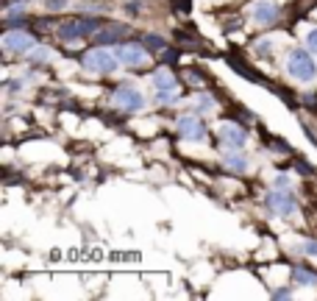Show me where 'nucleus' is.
I'll list each match as a JSON object with an SVG mask.
<instances>
[{
	"instance_id": "bb28decb",
	"label": "nucleus",
	"mask_w": 317,
	"mask_h": 301,
	"mask_svg": "<svg viewBox=\"0 0 317 301\" xmlns=\"http://www.w3.org/2000/svg\"><path fill=\"white\" fill-rule=\"evenodd\" d=\"M275 299H289V290H275Z\"/></svg>"
},
{
	"instance_id": "6e6552de",
	"label": "nucleus",
	"mask_w": 317,
	"mask_h": 301,
	"mask_svg": "<svg viewBox=\"0 0 317 301\" xmlns=\"http://www.w3.org/2000/svg\"><path fill=\"white\" fill-rule=\"evenodd\" d=\"M220 142L226 148L240 151V148H245V142H248V131L242 126H237V123H223V126H220Z\"/></svg>"
},
{
	"instance_id": "423d86ee",
	"label": "nucleus",
	"mask_w": 317,
	"mask_h": 301,
	"mask_svg": "<svg viewBox=\"0 0 317 301\" xmlns=\"http://www.w3.org/2000/svg\"><path fill=\"white\" fill-rule=\"evenodd\" d=\"M176 128H178V134H181L184 140H190V142H203L206 140V126L197 117H192V114L178 117Z\"/></svg>"
},
{
	"instance_id": "dca6fc26",
	"label": "nucleus",
	"mask_w": 317,
	"mask_h": 301,
	"mask_svg": "<svg viewBox=\"0 0 317 301\" xmlns=\"http://www.w3.org/2000/svg\"><path fill=\"white\" fill-rule=\"evenodd\" d=\"M228 64H231V67H234V70H237V73H240V76H245V78H251V81H259V76H256V73L254 70H251V67H248V64H242L240 62V59H228Z\"/></svg>"
},
{
	"instance_id": "cd10ccee",
	"label": "nucleus",
	"mask_w": 317,
	"mask_h": 301,
	"mask_svg": "<svg viewBox=\"0 0 317 301\" xmlns=\"http://www.w3.org/2000/svg\"><path fill=\"white\" fill-rule=\"evenodd\" d=\"M181 11H190V0H181Z\"/></svg>"
},
{
	"instance_id": "2eb2a0df",
	"label": "nucleus",
	"mask_w": 317,
	"mask_h": 301,
	"mask_svg": "<svg viewBox=\"0 0 317 301\" xmlns=\"http://www.w3.org/2000/svg\"><path fill=\"white\" fill-rule=\"evenodd\" d=\"M142 39H145L142 45H145L148 50H153V53H164V50H167V48H164V39H162V36H156V34H145Z\"/></svg>"
},
{
	"instance_id": "a211bd4d",
	"label": "nucleus",
	"mask_w": 317,
	"mask_h": 301,
	"mask_svg": "<svg viewBox=\"0 0 317 301\" xmlns=\"http://www.w3.org/2000/svg\"><path fill=\"white\" fill-rule=\"evenodd\" d=\"M50 56H53V53H50V48H36L34 53H31V62H34V64H45Z\"/></svg>"
},
{
	"instance_id": "0eeeda50",
	"label": "nucleus",
	"mask_w": 317,
	"mask_h": 301,
	"mask_svg": "<svg viewBox=\"0 0 317 301\" xmlns=\"http://www.w3.org/2000/svg\"><path fill=\"white\" fill-rule=\"evenodd\" d=\"M34 36L25 34V31H8L6 36H3V48L8 50V53H17V56H22V53H31L34 50Z\"/></svg>"
},
{
	"instance_id": "f257e3e1",
	"label": "nucleus",
	"mask_w": 317,
	"mask_h": 301,
	"mask_svg": "<svg viewBox=\"0 0 317 301\" xmlns=\"http://www.w3.org/2000/svg\"><path fill=\"white\" fill-rule=\"evenodd\" d=\"M287 73L292 78H298V81H312V78L317 76V64L312 62V50H303V48L289 50Z\"/></svg>"
},
{
	"instance_id": "9b49d317",
	"label": "nucleus",
	"mask_w": 317,
	"mask_h": 301,
	"mask_svg": "<svg viewBox=\"0 0 317 301\" xmlns=\"http://www.w3.org/2000/svg\"><path fill=\"white\" fill-rule=\"evenodd\" d=\"M126 34H128V25L114 22V25H109V28H103V31L95 34V42H98V45H114L120 36H126Z\"/></svg>"
},
{
	"instance_id": "f3484780",
	"label": "nucleus",
	"mask_w": 317,
	"mask_h": 301,
	"mask_svg": "<svg viewBox=\"0 0 317 301\" xmlns=\"http://www.w3.org/2000/svg\"><path fill=\"white\" fill-rule=\"evenodd\" d=\"M195 109H197V112H211V109H214V98H211V95H206V92H203V95H197V100H195Z\"/></svg>"
},
{
	"instance_id": "ddd939ff",
	"label": "nucleus",
	"mask_w": 317,
	"mask_h": 301,
	"mask_svg": "<svg viewBox=\"0 0 317 301\" xmlns=\"http://www.w3.org/2000/svg\"><path fill=\"white\" fill-rule=\"evenodd\" d=\"M223 165H226V168H231V170H240V173H242V170L248 168V159H245L242 154H237V151L231 148L228 154H223Z\"/></svg>"
},
{
	"instance_id": "4468645a",
	"label": "nucleus",
	"mask_w": 317,
	"mask_h": 301,
	"mask_svg": "<svg viewBox=\"0 0 317 301\" xmlns=\"http://www.w3.org/2000/svg\"><path fill=\"white\" fill-rule=\"evenodd\" d=\"M292 279H295L298 285H317V276L309 271V268H303V265H298L295 271H292Z\"/></svg>"
},
{
	"instance_id": "a878e982",
	"label": "nucleus",
	"mask_w": 317,
	"mask_h": 301,
	"mask_svg": "<svg viewBox=\"0 0 317 301\" xmlns=\"http://www.w3.org/2000/svg\"><path fill=\"white\" fill-rule=\"evenodd\" d=\"M275 187L281 190V187H289V179L287 176H278V179H275Z\"/></svg>"
},
{
	"instance_id": "aec40b11",
	"label": "nucleus",
	"mask_w": 317,
	"mask_h": 301,
	"mask_svg": "<svg viewBox=\"0 0 317 301\" xmlns=\"http://www.w3.org/2000/svg\"><path fill=\"white\" fill-rule=\"evenodd\" d=\"M303 254L306 257H317V240H306L303 243Z\"/></svg>"
},
{
	"instance_id": "4be33fe9",
	"label": "nucleus",
	"mask_w": 317,
	"mask_h": 301,
	"mask_svg": "<svg viewBox=\"0 0 317 301\" xmlns=\"http://www.w3.org/2000/svg\"><path fill=\"white\" fill-rule=\"evenodd\" d=\"M184 78H187V81H190L192 87H203V78H197V73H192V70L184 73Z\"/></svg>"
},
{
	"instance_id": "6ab92c4d",
	"label": "nucleus",
	"mask_w": 317,
	"mask_h": 301,
	"mask_svg": "<svg viewBox=\"0 0 317 301\" xmlns=\"http://www.w3.org/2000/svg\"><path fill=\"white\" fill-rule=\"evenodd\" d=\"M306 48H309L312 53H317V28L309 31V36H306Z\"/></svg>"
},
{
	"instance_id": "412c9836",
	"label": "nucleus",
	"mask_w": 317,
	"mask_h": 301,
	"mask_svg": "<svg viewBox=\"0 0 317 301\" xmlns=\"http://www.w3.org/2000/svg\"><path fill=\"white\" fill-rule=\"evenodd\" d=\"M67 6V0H45V8L48 11H59V8Z\"/></svg>"
},
{
	"instance_id": "393cba45",
	"label": "nucleus",
	"mask_w": 317,
	"mask_h": 301,
	"mask_svg": "<svg viewBox=\"0 0 317 301\" xmlns=\"http://www.w3.org/2000/svg\"><path fill=\"white\" fill-rule=\"evenodd\" d=\"M162 59H164L167 64H173V62L178 59V53H176V50H164V53H162Z\"/></svg>"
},
{
	"instance_id": "f03ea898",
	"label": "nucleus",
	"mask_w": 317,
	"mask_h": 301,
	"mask_svg": "<svg viewBox=\"0 0 317 301\" xmlns=\"http://www.w3.org/2000/svg\"><path fill=\"white\" fill-rule=\"evenodd\" d=\"M81 64H84V70H89V73H100V76H109V73L117 70L120 59H117V53H112V50L95 48V50H89V53H84Z\"/></svg>"
},
{
	"instance_id": "20e7f679",
	"label": "nucleus",
	"mask_w": 317,
	"mask_h": 301,
	"mask_svg": "<svg viewBox=\"0 0 317 301\" xmlns=\"http://www.w3.org/2000/svg\"><path fill=\"white\" fill-rule=\"evenodd\" d=\"M114 53H117L120 64H126V67H142V64L148 62V48L139 42H123Z\"/></svg>"
},
{
	"instance_id": "39448f33",
	"label": "nucleus",
	"mask_w": 317,
	"mask_h": 301,
	"mask_svg": "<svg viewBox=\"0 0 317 301\" xmlns=\"http://www.w3.org/2000/svg\"><path fill=\"white\" fill-rule=\"evenodd\" d=\"M98 31H100L98 20H86V17H81V20H72V22H67V25H62V39L64 42H75V39H81V36L98 34Z\"/></svg>"
},
{
	"instance_id": "5701e85b",
	"label": "nucleus",
	"mask_w": 317,
	"mask_h": 301,
	"mask_svg": "<svg viewBox=\"0 0 317 301\" xmlns=\"http://www.w3.org/2000/svg\"><path fill=\"white\" fill-rule=\"evenodd\" d=\"M156 100H162V103H173V100H176V92H156Z\"/></svg>"
},
{
	"instance_id": "b1692460",
	"label": "nucleus",
	"mask_w": 317,
	"mask_h": 301,
	"mask_svg": "<svg viewBox=\"0 0 317 301\" xmlns=\"http://www.w3.org/2000/svg\"><path fill=\"white\" fill-rule=\"evenodd\" d=\"M295 168H298V173H301V176H312V173H315L306 162H295Z\"/></svg>"
},
{
	"instance_id": "1a4fd4ad",
	"label": "nucleus",
	"mask_w": 317,
	"mask_h": 301,
	"mask_svg": "<svg viewBox=\"0 0 317 301\" xmlns=\"http://www.w3.org/2000/svg\"><path fill=\"white\" fill-rule=\"evenodd\" d=\"M267 206L273 212H278V215H292V212H298V201L292 193H281V190H275V193H270L267 196Z\"/></svg>"
},
{
	"instance_id": "f8f14e48",
	"label": "nucleus",
	"mask_w": 317,
	"mask_h": 301,
	"mask_svg": "<svg viewBox=\"0 0 317 301\" xmlns=\"http://www.w3.org/2000/svg\"><path fill=\"white\" fill-rule=\"evenodd\" d=\"M153 87H156V92H173L178 87V81L170 70H156L153 73Z\"/></svg>"
},
{
	"instance_id": "7ed1b4c3",
	"label": "nucleus",
	"mask_w": 317,
	"mask_h": 301,
	"mask_svg": "<svg viewBox=\"0 0 317 301\" xmlns=\"http://www.w3.org/2000/svg\"><path fill=\"white\" fill-rule=\"evenodd\" d=\"M114 103L120 106V109H126V112H139L142 106H145V95L131 84H120L114 90Z\"/></svg>"
},
{
	"instance_id": "9d476101",
	"label": "nucleus",
	"mask_w": 317,
	"mask_h": 301,
	"mask_svg": "<svg viewBox=\"0 0 317 301\" xmlns=\"http://www.w3.org/2000/svg\"><path fill=\"white\" fill-rule=\"evenodd\" d=\"M254 20L259 25H273L278 22V6H275L273 0H259L254 6Z\"/></svg>"
}]
</instances>
